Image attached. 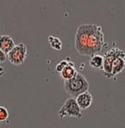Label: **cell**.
I'll return each mask as SVG.
<instances>
[{
  "instance_id": "7a4b0ae2",
  "label": "cell",
  "mask_w": 125,
  "mask_h": 128,
  "mask_svg": "<svg viewBox=\"0 0 125 128\" xmlns=\"http://www.w3.org/2000/svg\"><path fill=\"white\" fill-rule=\"evenodd\" d=\"M89 84L82 74L78 73L73 78L64 81V92L72 98H76L80 94L88 92Z\"/></svg>"
},
{
  "instance_id": "4fadbf2b",
  "label": "cell",
  "mask_w": 125,
  "mask_h": 128,
  "mask_svg": "<svg viewBox=\"0 0 125 128\" xmlns=\"http://www.w3.org/2000/svg\"><path fill=\"white\" fill-rule=\"evenodd\" d=\"M69 64H70V62L67 61V60H62L61 62H59L57 64H56V66H55V71H56L57 73L60 74Z\"/></svg>"
},
{
  "instance_id": "277c9868",
  "label": "cell",
  "mask_w": 125,
  "mask_h": 128,
  "mask_svg": "<svg viewBox=\"0 0 125 128\" xmlns=\"http://www.w3.org/2000/svg\"><path fill=\"white\" fill-rule=\"evenodd\" d=\"M122 56L125 58V52L122 48H112L106 51L104 55V64H103V74L106 78L110 79L112 78V67L113 63L115 60V58Z\"/></svg>"
},
{
  "instance_id": "5bb4252c",
  "label": "cell",
  "mask_w": 125,
  "mask_h": 128,
  "mask_svg": "<svg viewBox=\"0 0 125 128\" xmlns=\"http://www.w3.org/2000/svg\"><path fill=\"white\" fill-rule=\"evenodd\" d=\"M6 59H7L6 54H4V52L0 49V64H3V63H4L5 61H6Z\"/></svg>"
},
{
  "instance_id": "7c38bea8",
  "label": "cell",
  "mask_w": 125,
  "mask_h": 128,
  "mask_svg": "<svg viewBox=\"0 0 125 128\" xmlns=\"http://www.w3.org/2000/svg\"><path fill=\"white\" fill-rule=\"evenodd\" d=\"M9 118V112L6 108L0 106V123L6 122Z\"/></svg>"
},
{
  "instance_id": "9a60e30c",
  "label": "cell",
  "mask_w": 125,
  "mask_h": 128,
  "mask_svg": "<svg viewBox=\"0 0 125 128\" xmlns=\"http://www.w3.org/2000/svg\"><path fill=\"white\" fill-rule=\"evenodd\" d=\"M4 74V68L2 66H0V76H3Z\"/></svg>"
},
{
  "instance_id": "8fae6325",
  "label": "cell",
  "mask_w": 125,
  "mask_h": 128,
  "mask_svg": "<svg viewBox=\"0 0 125 128\" xmlns=\"http://www.w3.org/2000/svg\"><path fill=\"white\" fill-rule=\"evenodd\" d=\"M48 42L50 47L55 50H61L63 48V43L59 38H56L55 36H49Z\"/></svg>"
},
{
  "instance_id": "9c48e42d",
  "label": "cell",
  "mask_w": 125,
  "mask_h": 128,
  "mask_svg": "<svg viewBox=\"0 0 125 128\" xmlns=\"http://www.w3.org/2000/svg\"><path fill=\"white\" fill-rule=\"evenodd\" d=\"M77 74H78V72H77L73 63L70 62V64L60 73V75H61L62 79L64 81H66V80H70L72 78H73Z\"/></svg>"
},
{
  "instance_id": "30bf717a",
  "label": "cell",
  "mask_w": 125,
  "mask_h": 128,
  "mask_svg": "<svg viewBox=\"0 0 125 128\" xmlns=\"http://www.w3.org/2000/svg\"><path fill=\"white\" fill-rule=\"evenodd\" d=\"M103 64H104V56L95 54L91 56L89 58V66L94 69H101L103 68Z\"/></svg>"
},
{
  "instance_id": "8992f818",
  "label": "cell",
  "mask_w": 125,
  "mask_h": 128,
  "mask_svg": "<svg viewBox=\"0 0 125 128\" xmlns=\"http://www.w3.org/2000/svg\"><path fill=\"white\" fill-rule=\"evenodd\" d=\"M76 101L79 107L81 108V110H85V109H88L89 108L91 107L92 103H93V96L88 90V92H83V93L80 94L78 97H76Z\"/></svg>"
},
{
  "instance_id": "52a82bcc",
  "label": "cell",
  "mask_w": 125,
  "mask_h": 128,
  "mask_svg": "<svg viewBox=\"0 0 125 128\" xmlns=\"http://www.w3.org/2000/svg\"><path fill=\"white\" fill-rule=\"evenodd\" d=\"M15 43L9 35H0V49L4 54H8L14 48Z\"/></svg>"
},
{
  "instance_id": "6da1fadb",
  "label": "cell",
  "mask_w": 125,
  "mask_h": 128,
  "mask_svg": "<svg viewBox=\"0 0 125 128\" xmlns=\"http://www.w3.org/2000/svg\"><path fill=\"white\" fill-rule=\"evenodd\" d=\"M75 48L81 56H91L107 46L103 28L99 24H85L77 28L74 38Z\"/></svg>"
},
{
  "instance_id": "3957f363",
  "label": "cell",
  "mask_w": 125,
  "mask_h": 128,
  "mask_svg": "<svg viewBox=\"0 0 125 128\" xmlns=\"http://www.w3.org/2000/svg\"><path fill=\"white\" fill-rule=\"evenodd\" d=\"M58 116L61 119H64L66 118H74L77 119H81L82 118L81 108L79 107L76 98L71 97L70 98L66 100L60 110L58 111Z\"/></svg>"
},
{
  "instance_id": "5b68a950",
  "label": "cell",
  "mask_w": 125,
  "mask_h": 128,
  "mask_svg": "<svg viewBox=\"0 0 125 128\" xmlns=\"http://www.w3.org/2000/svg\"><path fill=\"white\" fill-rule=\"evenodd\" d=\"M27 47L23 43H19L14 46L12 50L7 54V59L13 66H21L24 63L27 58Z\"/></svg>"
},
{
  "instance_id": "ba28073f",
  "label": "cell",
  "mask_w": 125,
  "mask_h": 128,
  "mask_svg": "<svg viewBox=\"0 0 125 128\" xmlns=\"http://www.w3.org/2000/svg\"><path fill=\"white\" fill-rule=\"evenodd\" d=\"M125 68V58H115V60L113 63L112 67V78H115L116 75L121 74Z\"/></svg>"
}]
</instances>
